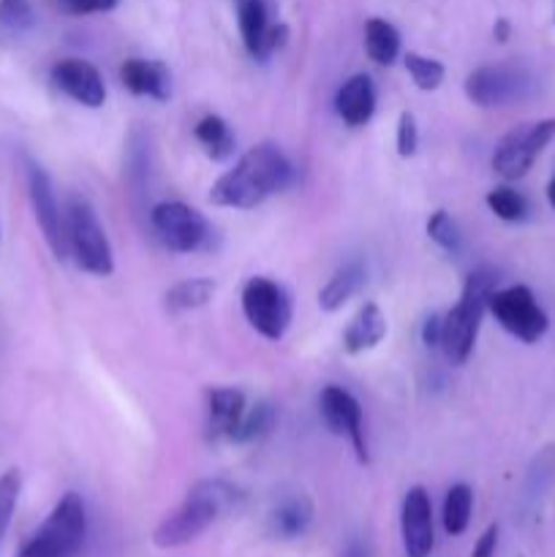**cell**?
I'll return each mask as SVG.
<instances>
[{
    "label": "cell",
    "instance_id": "cell-21",
    "mask_svg": "<svg viewBox=\"0 0 555 557\" xmlns=\"http://www.w3.org/2000/svg\"><path fill=\"white\" fill-rule=\"evenodd\" d=\"M365 281H368V270H365L362 261H346L319 292V308L326 310V313H335L348 299L362 292Z\"/></svg>",
    "mask_w": 555,
    "mask_h": 557
},
{
    "label": "cell",
    "instance_id": "cell-18",
    "mask_svg": "<svg viewBox=\"0 0 555 557\" xmlns=\"http://www.w3.org/2000/svg\"><path fill=\"white\" fill-rule=\"evenodd\" d=\"M386 337V315L381 313L379 305L368 302L365 308H359V313L354 315L351 324L343 332V351L357 357V354L373 351L381 341Z\"/></svg>",
    "mask_w": 555,
    "mask_h": 557
},
{
    "label": "cell",
    "instance_id": "cell-13",
    "mask_svg": "<svg viewBox=\"0 0 555 557\" xmlns=\"http://www.w3.org/2000/svg\"><path fill=\"white\" fill-rule=\"evenodd\" d=\"M400 536L406 557H430L435 547L433 504L424 487H411L400 506Z\"/></svg>",
    "mask_w": 555,
    "mask_h": 557
},
{
    "label": "cell",
    "instance_id": "cell-28",
    "mask_svg": "<svg viewBox=\"0 0 555 557\" xmlns=\"http://www.w3.org/2000/svg\"><path fill=\"white\" fill-rule=\"evenodd\" d=\"M406 71L411 74L414 85L419 90L430 92V90H439L441 82H444V65L439 60L428 58V54H419V52H408L406 54Z\"/></svg>",
    "mask_w": 555,
    "mask_h": 557
},
{
    "label": "cell",
    "instance_id": "cell-11",
    "mask_svg": "<svg viewBox=\"0 0 555 557\" xmlns=\"http://www.w3.org/2000/svg\"><path fill=\"white\" fill-rule=\"evenodd\" d=\"M25 177H27V194H30L33 215L41 226L44 239H47L49 250L54 259H69V234H65V215L60 212L58 196H54L52 180H49L47 169L36 163L33 158L25 161Z\"/></svg>",
    "mask_w": 555,
    "mask_h": 557
},
{
    "label": "cell",
    "instance_id": "cell-5",
    "mask_svg": "<svg viewBox=\"0 0 555 557\" xmlns=\"http://www.w3.org/2000/svg\"><path fill=\"white\" fill-rule=\"evenodd\" d=\"M65 234H69V256H74L79 270L96 277L112 275V245H109L107 232H103L96 210L85 196H71L69 212H65Z\"/></svg>",
    "mask_w": 555,
    "mask_h": 557
},
{
    "label": "cell",
    "instance_id": "cell-25",
    "mask_svg": "<svg viewBox=\"0 0 555 557\" xmlns=\"http://www.w3.org/2000/svg\"><path fill=\"white\" fill-rule=\"evenodd\" d=\"M275 422H278V411L272 403L267 400L254 403V406L245 408L243 419H239V424L234 428L232 441H229V444H256V441H261L264 435L272 433Z\"/></svg>",
    "mask_w": 555,
    "mask_h": 557
},
{
    "label": "cell",
    "instance_id": "cell-37",
    "mask_svg": "<svg viewBox=\"0 0 555 557\" xmlns=\"http://www.w3.org/2000/svg\"><path fill=\"white\" fill-rule=\"evenodd\" d=\"M547 201H550V207L555 210V177L550 180V185H547Z\"/></svg>",
    "mask_w": 555,
    "mask_h": 557
},
{
    "label": "cell",
    "instance_id": "cell-27",
    "mask_svg": "<svg viewBox=\"0 0 555 557\" xmlns=\"http://www.w3.org/2000/svg\"><path fill=\"white\" fill-rule=\"evenodd\" d=\"M484 201H488L490 212L506 223H522L528 218V212H531L526 196H522L520 190L506 188V185L490 190V194L484 196Z\"/></svg>",
    "mask_w": 555,
    "mask_h": 557
},
{
    "label": "cell",
    "instance_id": "cell-16",
    "mask_svg": "<svg viewBox=\"0 0 555 557\" xmlns=\"http://www.w3.org/2000/svg\"><path fill=\"white\" fill-rule=\"evenodd\" d=\"M375 85L368 74H354L341 85L335 96V112L351 128L368 125L375 114Z\"/></svg>",
    "mask_w": 555,
    "mask_h": 557
},
{
    "label": "cell",
    "instance_id": "cell-10",
    "mask_svg": "<svg viewBox=\"0 0 555 557\" xmlns=\"http://www.w3.org/2000/svg\"><path fill=\"white\" fill-rule=\"evenodd\" d=\"M490 313L495 315L501 326L517 337L520 343H539L550 330V319L536 302L533 292L528 286H509V288H495L490 297Z\"/></svg>",
    "mask_w": 555,
    "mask_h": 557
},
{
    "label": "cell",
    "instance_id": "cell-19",
    "mask_svg": "<svg viewBox=\"0 0 555 557\" xmlns=\"http://www.w3.org/2000/svg\"><path fill=\"white\" fill-rule=\"evenodd\" d=\"M313 504H310V498H305V495L283 498L270 515V533L275 539H283V542L305 536L308 528L313 525Z\"/></svg>",
    "mask_w": 555,
    "mask_h": 557
},
{
    "label": "cell",
    "instance_id": "cell-31",
    "mask_svg": "<svg viewBox=\"0 0 555 557\" xmlns=\"http://www.w3.org/2000/svg\"><path fill=\"white\" fill-rule=\"evenodd\" d=\"M419 147V125L411 112H403L397 120V156L411 158Z\"/></svg>",
    "mask_w": 555,
    "mask_h": 557
},
{
    "label": "cell",
    "instance_id": "cell-30",
    "mask_svg": "<svg viewBox=\"0 0 555 557\" xmlns=\"http://www.w3.org/2000/svg\"><path fill=\"white\" fill-rule=\"evenodd\" d=\"M0 25L11 33H25L36 25L30 0H0Z\"/></svg>",
    "mask_w": 555,
    "mask_h": 557
},
{
    "label": "cell",
    "instance_id": "cell-8",
    "mask_svg": "<svg viewBox=\"0 0 555 557\" xmlns=\"http://www.w3.org/2000/svg\"><path fill=\"white\" fill-rule=\"evenodd\" d=\"M555 139V117L522 123L501 136L493 152V169L504 180H520L531 172L533 161L542 156L544 147Z\"/></svg>",
    "mask_w": 555,
    "mask_h": 557
},
{
    "label": "cell",
    "instance_id": "cell-7",
    "mask_svg": "<svg viewBox=\"0 0 555 557\" xmlns=\"http://www.w3.org/2000/svg\"><path fill=\"white\" fill-rule=\"evenodd\" d=\"M243 313L261 337L278 343L292 326V297L270 277H250L243 286Z\"/></svg>",
    "mask_w": 555,
    "mask_h": 557
},
{
    "label": "cell",
    "instance_id": "cell-33",
    "mask_svg": "<svg viewBox=\"0 0 555 557\" xmlns=\"http://www.w3.org/2000/svg\"><path fill=\"white\" fill-rule=\"evenodd\" d=\"M120 0H69V9L74 14H103V11H112Z\"/></svg>",
    "mask_w": 555,
    "mask_h": 557
},
{
    "label": "cell",
    "instance_id": "cell-2",
    "mask_svg": "<svg viewBox=\"0 0 555 557\" xmlns=\"http://www.w3.org/2000/svg\"><path fill=\"white\" fill-rule=\"evenodd\" d=\"M239 500H243V493L234 484L223 482V479H201L188 490L183 504L158 522V528L152 531V544L158 549L185 547V544L196 542L201 533L210 531L223 515L237 509Z\"/></svg>",
    "mask_w": 555,
    "mask_h": 557
},
{
    "label": "cell",
    "instance_id": "cell-36",
    "mask_svg": "<svg viewBox=\"0 0 555 557\" xmlns=\"http://www.w3.org/2000/svg\"><path fill=\"white\" fill-rule=\"evenodd\" d=\"M341 557H370V553L362 542H351L346 549H343Z\"/></svg>",
    "mask_w": 555,
    "mask_h": 557
},
{
    "label": "cell",
    "instance_id": "cell-1",
    "mask_svg": "<svg viewBox=\"0 0 555 557\" xmlns=\"http://www.w3.org/2000/svg\"><path fill=\"white\" fill-rule=\"evenodd\" d=\"M294 177V166L286 152L272 141L250 147L234 169L215 180L210 190V201L215 207H232V210H254L272 194L286 188Z\"/></svg>",
    "mask_w": 555,
    "mask_h": 557
},
{
    "label": "cell",
    "instance_id": "cell-12",
    "mask_svg": "<svg viewBox=\"0 0 555 557\" xmlns=\"http://www.w3.org/2000/svg\"><path fill=\"white\" fill-rule=\"evenodd\" d=\"M319 408L326 428L335 435H346V438L351 441V449L354 455H357V460L362 462V466H368L370 451L362 430V406H359L357 397H354L351 392L343 389V386L332 384L321 389Z\"/></svg>",
    "mask_w": 555,
    "mask_h": 557
},
{
    "label": "cell",
    "instance_id": "cell-14",
    "mask_svg": "<svg viewBox=\"0 0 555 557\" xmlns=\"http://www.w3.org/2000/svg\"><path fill=\"white\" fill-rule=\"evenodd\" d=\"M52 85L71 101L82 103L87 109H98L107 101V85H103L101 71L92 63L79 58H65L52 65Z\"/></svg>",
    "mask_w": 555,
    "mask_h": 557
},
{
    "label": "cell",
    "instance_id": "cell-34",
    "mask_svg": "<svg viewBox=\"0 0 555 557\" xmlns=\"http://www.w3.org/2000/svg\"><path fill=\"white\" fill-rule=\"evenodd\" d=\"M498 536H501L498 525H490L488 531L479 536V542H477V547H473L471 557H495V549H498Z\"/></svg>",
    "mask_w": 555,
    "mask_h": 557
},
{
    "label": "cell",
    "instance_id": "cell-9",
    "mask_svg": "<svg viewBox=\"0 0 555 557\" xmlns=\"http://www.w3.org/2000/svg\"><path fill=\"white\" fill-rule=\"evenodd\" d=\"M150 223L163 248H169L172 253H196V250L210 245L212 226L199 210H194L185 201L156 205L150 212Z\"/></svg>",
    "mask_w": 555,
    "mask_h": 557
},
{
    "label": "cell",
    "instance_id": "cell-17",
    "mask_svg": "<svg viewBox=\"0 0 555 557\" xmlns=\"http://www.w3.org/2000/svg\"><path fill=\"white\" fill-rule=\"evenodd\" d=\"M120 79L134 96H147L152 101H166L172 92V76L158 60L128 58L120 65Z\"/></svg>",
    "mask_w": 555,
    "mask_h": 557
},
{
    "label": "cell",
    "instance_id": "cell-35",
    "mask_svg": "<svg viewBox=\"0 0 555 557\" xmlns=\"http://www.w3.org/2000/svg\"><path fill=\"white\" fill-rule=\"evenodd\" d=\"M509 33H511V25H509V20H504V16H501V20H495V25H493V36H495V41H509Z\"/></svg>",
    "mask_w": 555,
    "mask_h": 557
},
{
    "label": "cell",
    "instance_id": "cell-4",
    "mask_svg": "<svg viewBox=\"0 0 555 557\" xmlns=\"http://www.w3.org/2000/svg\"><path fill=\"white\" fill-rule=\"evenodd\" d=\"M87 539V509L82 495L65 493L47 520L22 544L16 557H76Z\"/></svg>",
    "mask_w": 555,
    "mask_h": 557
},
{
    "label": "cell",
    "instance_id": "cell-38",
    "mask_svg": "<svg viewBox=\"0 0 555 557\" xmlns=\"http://www.w3.org/2000/svg\"><path fill=\"white\" fill-rule=\"evenodd\" d=\"M5 536V531H3V528H0V539H3Z\"/></svg>",
    "mask_w": 555,
    "mask_h": 557
},
{
    "label": "cell",
    "instance_id": "cell-29",
    "mask_svg": "<svg viewBox=\"0 0 555 557\" xmlns=\"http://www.w3.org/2000/svg\"><path fill=\"white\" fill-rule=\"evenodd\" d=\"M428 234L441 250H446V253L455 256V253H460V250H462L460 226H457L455 218H452L446 210H435L433 215H430Z\"/></svg>",
    "mask_w": 555,
    "mask_h": 557
},
{
    "label": "cell",
    "instance_id": "cell-20",
    "mask_svg": "<svg viewBox=\"0 0 555 557\" xmlns=\"http://www.w3.org/2000/svg\"><path fill=\"white\" fill-rule=\"evenodd\" d=\"M237 20L243 44L250 52V58L267 60V38H270V14H267L264 0H237Z\"/></svg>",
    "mask_w": 555,
    "mask_h": 557
},
{
    "label": "cell",
    "instance_id": "cell-6",
    "mask_svg": "<svg viewBox=\"0 0 555 557\" xmlns=\"http://www.w3.org/2000/svg\"><path fill=\"white\" fill-rule=\"evenodd\" d=\"M536 90V79L522 65H482L466 76V96L477 107H509L526 101Z\"/></svg>",
    "mask_w": 555,
    "mask_h": 557
},
{
    "label": "cell",
    "instance_id": "cell-23",
    "mask_svg": "<svg viewBox=\"0 0 555 557\" xmlns=\"http://www.w3.org/2000/svg\"><path fill=\"white\" fill-rule=\"evenodd\" d=\"M365 52L379 65L395 63L397 54H400V33H397V27L392 22L379 20V16L365 22Z\"/></svg>",
    "mask_w": 555,
    "mask_h": 557
},
{
    "label": "cell",
    "instance_id": "cell-22",
    "mask_svg": "<svg viewBox=\"0 0 555 557\" xmlns=\"http://www.w3.org/2000/svg\"><path fill=\"white\" fill-rule=\"evenodd\" d=\"M194 136L201 145V150L212 158V161H226L234 152V131L221 114H205L199 123L194 125Z\"/></svg>",
    "mask_w": 555,
    "mask_h": 557
},
{
    "label": "cell",
    "instance_id": "cell-24",
    "mask_svg": "<svg viewBox=\"0 0 555 557\" xmlns=\"http://www.w3.org/2000/svg\"><path fill=\"white\" fill-rule=\"evenodd\" d=\"M218 283L210 277H188V281H180L177 286H172L166 292V310L169 313H188V310H199L205 305H210V299L215 297Z\"/></svg>",
    "mask_w": 555,
    "mask_h": 557
},
{
    "label": "cell",
    "instance_id": "cell-32",
    "mask_svg": "<svg viewBox=\"0 0 555 557\" xmlns=\"http://www.w3.org/2000/svg\"><path fill=\"white\" fill-rule=\"evenodd\" d=\"M441 330H444V315L430 313L422 321V343L428 348H441Z\"/></svg>",
    "mask_w": 555,
    "mask_h": 557
},
{
    "label": "cell",
    "instance_id": "cell-3",
    "mask_svg": "<svg viewBox=\"0 0 555 557\" xmlns=\"http://www.w3.org/2000/svg\"><path fill=\"white\" fill-rule=\"evenodd\" d=\"M495 286H498V272L493 267H477L462 283V294L457 305L444 315L441 351L452 364H466L468 357H471Z\"/></svg>",
    "mask_w": 555,
    "mask_h": 557
},
{
    "label": "cell",
    "instance_id": "cell-15",
    "mask_svg": "<svg viewBox=\"0 0 555 557\" xmlns=\"http://www.w3.org/2000/svg\"><path fill=\"white\" fill-rule=\"evenodd\" d=\"M245 408H248L245 395L234 386L207 389V438L232 441V433L243 419Z\"/></svg>",
    "mask_w": 555,
    "mask_h": 557
},
{
    "label": "cell",
    "instance_id": "cell-26",
    "mask_svg": "<svg viewBox=\"0 0 555 557\" xmlns=\"http://www.w3.org/2000/svg\"><path fill=\"white\" fill-rule=\"evenodd\" d=\"M471 509H473V490L462 482L452 484L449 493H446L444 498V515H441V520H444V531L449 533V536H462L468 522H471Z\"/></svg>",
    "mask_w": 555,
    "mask_h": 557
}]
</instances>
